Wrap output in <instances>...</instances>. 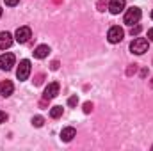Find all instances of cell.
I'll return each mask as SVG.
<instances>
[{
	"label": "cell",
	"instance_id": "cell-11",
	"mask_svg": "<svg viewBox=\"0 0 153 151\" xmlns=\"http://www.w3.org/2000/svg\"><path fill=\"white\" fill-rule=\"evenodd\" d=\"M76 135L75 128H71V126H68V128H64L62 132H61V139L64 141V142H70V141H73V137Z\"/></svg>",
	"mask_w": 153,
	"mask_h": 151
},
{
	"label": "cell",
	"instance_id": "cell-13",
	"mask_svg": "<svg viewBox=\"0 0 153 151\" xmlns=\"http://www.w3.org/2000/svg\"><path fill=\"white\" fill-rule=\"evenodd\" d=\"M61 115H62V107H52V110H50V117L57 119V117H61Z\"/></svg>",
	"mask_w": 153,
	"mask_h": 151
},
{
	"label": "cell",
	"instance_id": "cell-23",
	"mask_svg": "<svg viewBox=\"0 0 153 151\" xmlns=\"http://www.w3.org/2000/svg\"><path fill=\"white\" fill-rule=\"evenodd\" d=\"M152 18H153V11H152Z\"/></svg>",
	"mask_w": 153,
	"mask_h": 151
},
{
	"label": "cell",
	"instance_id": "cell-7",
	"mask_svg": "<svg viewBox=\"0 0 153 151\" xmlns=\"http://www.w3.org/2000/svg\"><path fill=\"white\" fill-rule=\"evenodd\" d=\"M59 89H61V87H59V84H57V82L48 84V85H46V89H45V94H43V96H45V100H52V98H55V96L59 94Z\"/></svg>",
	"mask_w": 153,
	"mask_h": 151
},
{
	"label": "cell",
	"instance_id": "cell-1",
	"mask_svg": "<svg viewBox=\"0 0 153 151\" xmlns=\"http://www.w3.org/2000/svg\"><path fill=\"white\" fill-rule=\"evenodd\" d=\"M148 48H150V43H148V39H144V38H135L132 41V44H130V50H132V53H135V55L146 53Z\"/></svg>",
	"mask_w": 153,
	"mask_h": 151
},
{
	"label": "cell",
	"instance_id": "cell-17",
	"mask_svg": "<svg viewBox=\"0 0 153 151\" xmlns=\"http://www.w3.org/2000/svg\"><path fill=\"white\" fill-rule=\"evenodd\" d=\"M91 110H93V103H89V101H87V103H84V112L89 114Z\"/></svg>",
	"mask_w": 153,
	"mask_h": 151
},
{
	"label": "cell",
	"instance_id": "cell-3",
	"mask_svg": "<svg viewBox=\"0 0 153 151\" xmlns=\"http://www.w3.org/2000/svg\"><path fill=\"white\" fill-rule=\"evenodd\" d=\"M29 75H30V61L23 59V61L20 62L18 70H16V76H18V80H27Z\"/></svg>",
	"mask_w": 153,
	"mask_h": 151
},
{
	"label": "cell",
	"instance_id": "cell-10",
	"mask_svg": "<svg viewBox=\"0 0 153 151\" xmlns=\"http://www.w3.org/2000/svg\"><path fill=\"white\" fill-rule=\"evenodd\" d=\"M13 44V36L9 32H0V50H5Z\"/></svg>",
	"mask_w": 153,
	"mask_h": 151
},
{
	"label": "cell",
	"instance_id": "cell-8",
	"mask_svg": "<svg viewBox=\"0 0 153 151\" xmlns=\"http://www.w3.org/2000/svg\"><path fill=\"white\" fill-rule=\"evenodd\" d=\"M13 91H14V85H13L11 80H4V82L0 84V94H2L4 98H9V96L13 94Z\"/></svg>",
	"mask_w": 153,
	"mask_h": 151
},
{
	"label": "cell",
	"instance_id": "cell-12",
	"mask_svg": "<svg viewBox=\"0 0 153 151\" xmlns=\"http://www.w3.org/2000/svg\"><path fill=\"white\" fill-rule=\"evenodd\" d=\"M48 53H50V48L46 44H39L38 48L34 50V57L36 59H45V57H48Z\"/></svg>",
	"mask_w": 153,
	"mask_h": 151
},
{
	"label": "cell",
	"instance_id": "cell-14",
	"mask_svg": "<svg viewBox=\"0 0 153 151\" xmlns=\"http://www.w3.org/2000/svg\"><path fill=\"white\" fill-rule=\"evenodd\" d=\"M32 124H34L36 128L43 126V117H41V115H36V117H32Z\"/></svg>",
	"mask_w": 153,
	"mask_h": 151
},
{
	"label": "cell",
	"instance_id": "cell-21",
	"mask_svg": "<svg viewBox=\"0 0 153 151\" xmlns=\"http://www.w3.org/2000/svg\"><path fill=\"white\" fill-rule=\"evenodd\" d=\"M148 39H150V41H153V29H150V30H148Z\"/></svg>",
	"mask_w": 153,
	"mask_h": 151
},
{
	"label": "cell",
	"instance_id": "cell-15",
	"mask_svg": "<svg viewBox=\"0 0 153 151\" xmlns=\"http://www.w3.org/2000/svg\"><path fill=\"white\" fill-rule=\"evenodd\" d=\"M139 32H141V25H139V23L132 25V29H130V34H132V36H137Z\"/></svg>",
	"mask_w": 153,
	"mask_h": 151
},
{
	"label": "cell",
	"instance_id": "cell-6",
	"mask_svg": "<svg viewBox=\"0 0 153 151\" xmlns=\"http://www.w3.org/2000/svg\"><path fill=\"white\" fill-rule=\"evenodd\" d=\"M30 38H32V30H30L29 27H20V29L16 30V34H14V39H16L18 43H27Z\"/></svg>",
	"mask_w": 153,
	"mask_h": 151
},
{
	"label": "cell",
	"instance_id": "cell-18",
	"mask_svg": "<svg viewBox=\"0 0 153 151\" xmlns=\"http://www.w3.org/2000/svg\"><path fill=\"white\" fill-rule=\"evenodd\" d=\"M76 103H78V98H76V96H71V98L68 100V105H71V107H75Z\"/></svg>",
	"mask_w": 153,
	"mask_h": 151
},
{
	"label": "cell",
	"instance_id": "cell-16",
	"mask_svg": "<svg viewBox=\"0 0 153 151\" xmlns=\"http://www.w3.org/2000/svg\"><path fill=\"white\" fill-rule=\"evenodd\" d=\"M105 7H107V0H100L98 2V11H105Z\"/></svg>",
	"mask_w": 153,
	"mask_h": 151
},
{
	"label": "cell",
	"instance_id": "cell-2",
	"mask_svg": "<svg viewBox=\"0 0 153 151\" xmlns=\"http://www.w3.org/2000/svg\"><path fill=\"white\" fill-rule=\"evenodd\" d=\"M141 9L139 7H130L126 13H125V23L126 25H135V23H139V20H141Z\"/></svg>",
	"mask_w": 153,
	"mask_h": 151
},
{
	"label": "cell",
	"instance_id": "cell-20",
	"mask_svg": "<svg viewBox=\"0 0 153 151\" xmlns=\"http://www.w3.org/2000/svg\"><path fill=\"white\" fill-rule=\"evenodd\" d=\"M5 119H7V114L0 110V123H5Z\"/></svg>",
	"mask_w": 153,
	"mask_h": 151
},
{
	"label": "cell",
	"instance_id": "cell-5",
	"mask_svg": "<svg viewBox=\"0 0 153 151\" xmlns=\"http://www.w3.org/2000/svg\"><path fill=\"white\" fill-rule=\"evenodd\" d=\"M14 55L13 53H2L0 55V70H4V71H9L13 66H14Z\"/></svg>",
	"mask_w": 153,
	"mask_h": 151
},
{
	"label": "cell",
	"instance_id": "cell-4",
	"mask_svg": "<svg viewBox=\"0 0 153 151\" xmlns=\"http://www.w3.org/2000/svg\"><path fill=\"white\" fill-rule=\"evenodd\" d=\"M123 36H125V32H123V29L121 27H111L109 29V34H107V39H109V43H119V41H123Z\"/></svg>",
	"mask_w": 153,
	"mask_h": 151
},
{
	"label": "cell",
	"instance_id": "cell-22",
	"mask_svg": "<svg viewBox=\"0 0 153 151\" xmlns=\"http://www.w3.org/2000/svg\"><path fill=\"white\" fill-rule=\"evenodd\" d=\"M0 16H2V9H0Z\"/></svg>",
	"mask_w": 153,
	"mask_h": 151
},
{
	"label": "cell",
	"instance_id": "cell-24",
	"mask_svg": "<svg viewBox=\"0 0 153 151\" xmlns=\"http://www.w3.org/2000/svg\"><path fill=\"white\" fill-rule=\"evenodd\" d=\"M152 87H153V82H152Z\"/></svg>",
	"mask_w": 153,
	"mask_h": 151
},
{
	"label": "cell",
	"instance_id": "cell-19",
	"mask_svg": "<svg viewBox=\"0 0 153 151\" xmlns=\"http://www.w3.org/2000/svg\"><path fill=\"white\" fill-rule=\"evenodd\" d=\"M4 2H5V5H11V7H13V5H16L20 0H4Z\"/></svg>",
	"mask_w": 153,
	"mask_h": 151
},
{
	"label": "cell",
	"instance_id": "cell-9",
	"mask_svg": "<svg viewBox=\"0 0 153 151\" xmlns=\"http://www.w3.org/2000/svg\"><path fill=\"white\" fill-rule=\"evenodd\" d=\"M125 5H126V2H125V0H111L109 9H111V13H112V14H119V13L125 9Z\"/></svg>",
	"mask_w": 153,
	"mask_h": 151
}]
</instances>
